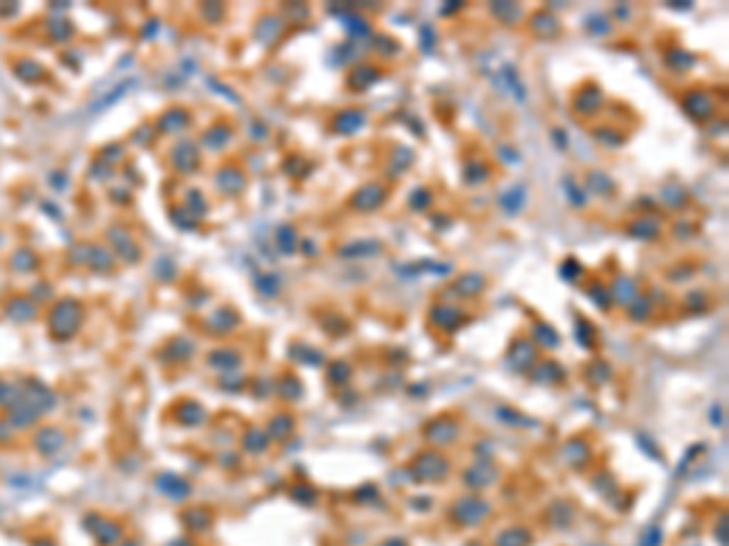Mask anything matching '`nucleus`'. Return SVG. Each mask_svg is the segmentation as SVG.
I'll return each instance as SVG.
<instances>
[{"label":"nucleus","instance_id":"f257e3e1","mask_svg":"<svg viewBox=\"0 0 729 546\" xmlns=\"http://www.w3.org/2000/svg\"><path fill=\"white\" fill-rule=\"evenodd\" d=\"M413 471L418 474L421 481H440L443 476L450 471V464L443 459V454L438 452H425L416 459Z\"/></svg>","mask_w":729,"mask_h":546},{"label":"nucleus","instance_id":"f03ea898","mask_svg":"<svg viewBox=\"0 0 729 546\" xmlns=\"http://www.w3.org/2000/svg\"><path fill=\"white\" fill-rule=\"evenodd\" d=\"M452 515L460 525H477V522H482L484 517L489 515V503L477 500V498H462L455 505Z\"/></svg>","mask_w":729,"mask_h":546},{"label":"nucleus","instance_id":"7ed1b4c3","mask_svg":"<svg viewBox=\"0 0 729 546\" xmlns=\"http://www.w3.org/2000/svg\"><path fill=\"white\" fill-rule=\"evenodd\" d=\"M384 197H386V190H384V187L377 185V182H372V185L362 187V190H357L355 195H352L350 207H352V209H357V212H374L377 207H382Z\"/></svg>","mask_w":729,"mask_h":546},{"label":"nucleus","instance_id":"20e7f679","mask_svg":"<svg viewBox=\"0 0 729 546\" xmlns=\"http://www.w3.org/2000/svg\"><path fill=\"white\" fill-rule=\"evenodd\" d=\"M683 107H686L688 115H693L696 119H705L715 112V100L705 90H693V93H688L683 98Z\"/></svg>","mask_w":729,"mask_h":546},{"label":"nucleus","instance_id":"39448f33","mask_svg":"<svg viewBox=\"0 0 729 546\" xmlns=\"http://www.w3.org/2000/svg\"><path fill=\"white\" fill-rule=\"evenodd\" d=\"M425 437L438 442V445H447V442H452L455 437H457V425L447 418H440L425 428Z\"/></svg>","mask_w":729,"mask_h":546},{"label":"nucleus","instance_id":"423d86ee","mask_svg":"<svg viewBox=\"0 0 729 546\" xmlns=\"http://www.w3.org/2000/svg\"><path fill=\"white\" fill-rule=\"evenodd\" d=\"M364 124V112L362 110H345L340 115H335L333 119V132L338 134H355Z\"/></svg>","mask_w":729,"mask_h":546},{"label":"nucleus","instance_id":"0eeeda50","mask_svg":"<svg viewBox=\"0 0 729 546\" xmlns=\"http://www.w3.org/2000/svg\"><path fill=\"white\" fill-rule=\"evenodd\" d=\"M379 76H382V71H379L377 66L362 64V66L352 68V73L348 76V85H350L352 90H364V88H369L372 83H377Z\"/></svg>","mask_w":729,"mask_h":546},{"label":"nucleus","instance_id":"6e6552de","mask_svg":"<svg viewBox=\"0 0 729 546\" xmlns=\"http://www.w3.org/2000/svg\"><path fill=\"white\" fill-rule=\"evenodd\" d=\"M494 481H496V471H494L491 466H486V464L472 466V469L464 474V483L469 488H474V491H482V488L491 486Z\"/></svg>","mask_w":729,"mask_h":546},{"label":"nucleus","instance_id":"1a4fd4ad","mask_svg":"<svg viewBox=\"0 0 729 546\" xmlns=\"http://www.w3.org/2000/svg\"><path fill=\"white\" fill-rule=\"evenodd\" d=\"M601 105H603V93L598 90V85L591 83L581 90V95L577 100V112H581V115H594Z\"/></svg>","mask_w":729,"mask_h":546},{"label":"nucleus","instance_id":"9d476101","mask_svg":"<svg viewBox=\"0 0 729 546\" xmlns=\"http://www.w3.org/2000/svg\"><path fill=\"white\" fill-rule=\"evenodd\" d=\"M530 30L538 34V37H545V39H552V37H557L560 34V22H557V17H552L550 13H538V15H533V20H530Z\"/></svg>","mask_w":729,"mask_h":546},{"label":"nucleus","instance_id":"9b49d317","mask_svg":"<svg viewBox=\"0 0 729 546\" xmlns=\"http://www.w3.org/2000/svg\"><path fill=\"white\" fill-rule=\"evenodd\" d=\"M382 248L384 246L379 241H355L340 250V255L343 258H372V255L382 253Z\"/></svg>","mask_w":729,"mask_h":546},{"label":"nucleus","instance_id":"f8f14e48","mask_svg":"<svg viewBox=\"0 0 729 546\" xmlns=\"http://www.w3.org/2000/svg\"><path fill=\"white\" fill-rule=\"evenodd\" d=\"M533 360H535V348L530 343H525V340H518L508 355V362L518 369H528L533 364Z\"/></svg>","mask_w":729,"mask_h":546},{"label":"nucleus","instance_id":"ddd939ff","mask_svg":"<svg viewBox=\"0 0 729 546\" xmlns=\"http://www.w3.org/2000/svg\"><path fill=\"white\" fill-rule=\"evenodd\" d=\"M630 233L637 238H647V241H652V238L659 236V221L654 219V216H642V219H637L635 224L630 226Z\"/></svg>","mask_w":729,"mask_h":546},{"label":"nucleus","instance_id":"4468645a","mask_svg":"<svg viewBox=\"0 0 729 546\" xmlns=\"http://www.w3.org/2000/svg\"><path fill=\"white\" fill-rule=\"evenodd\" d=\"M440 309V314H435V311H430V318H433V323H438L440 328H445V331H455V328L460 326V321H462V316H460V311H455L452 306H438Z\"/></svg>","mask_w":729,"mask_h":546},{"label":"nucleus","instance_id":"2eb2a0df","mask_svg":"<svg viewBox=\"0 0 729 546\" xmlns=\"http://www.w3.org/2000/svg\"><path fill=\"white\" fill-rule=\"evenodd\" d=\"M484 277L482 275H477V272H472V275H462L457 282H455V289L457 292H462V297H477V294L484 289Z\"/></svg>","mask_w":729,"mask_h":546},{"label":"nucleus","instance_id":"dca6fc26","mask_svg":"<svg viewBox=\"0 0 729 546\" xmlns=\"http://www.w3.org/2000/svg\"><path fill=\"white\" fill-rule=\"evenodd\" d=\"M530 544V534L521 527H513V530L503 532L499 537V546H528Z\"/></svg>","mask_w":729,"mask_h":546},{"label":"nucleus","instance_id":"f3484780","mask_svg":"<svg viewBox=\"0 0 729 546\" xmlns=\"http://www.w3.org/2000/svg\"><path fill=\"white\" fill-rule=\"evenodd\" d=\"M523 202H525V190H523V187H513V190L506 192L503 199H501L503 209H506V212H511V214H516L518 209L523 207Z\"/></svg>","mask_w":729,"mask_h":546},{"label":"nucleus","instance_id":"a211bd4d","mask_svg":"<svg viewBox=\"0 0 729 546\" xmlns=\"http://www.w3.org/2000/svg\"><path fill=\"white\" fill-rule=\"evenodd\" d=\"M494 13H501V20L503 22H508V25H516L518 22V17L523 15V10H521V5H516V3H496L494 5Z\"/></svg>","mask_w":729,"mask_h":546},{"label":"nucleus","instance_id":"6ab92c4d","mask_svg":"<svg viewBox=\"0 0 729 546\" xmlns=\"http://www.w3.org/2000/svg\"><path fill=\"white\" fill-rule=\"evenodd\" d=\"M693 64H696L693 56L686 54V51H681V49H676L674 54H669V66L671 68H683V71H686V68H691Z\"/></svg>","mask_w":729,"mask_h":546},{"label":"nucleus","instance_id":"aec40b11","mask_svg":"<svg viewBox=\"0 0 729 546\" xmlns=\"http://www.w3.org/2000/svg\"><path fill=\"white\" fill-rule=\"evenodd\" d=\"M294 236H297V233H294L292 226H282V229H280V236H277V241H280V246H282L284 253H292V250H294Z\"/></svg>","mask_w":729,"mask_h":546},{"label":"nucleus","instance_id":"412c9836","mask_svg":"<svg viewBox=\"0 0 729 546\" xmlns=\"http://www.w3.org/2000/svg\"><path fill=\"white\" fill-rule=\"evenodd\" d=\"M467 182H482V180H486V175H489V170L479 166V163H469V168H467Z\"/></svg>","mask_w":729,"mask_h":546},{"label":"nucleus","instance_id":"4be33fe9","mask_svg":"<svg viewBox=\"0 0 729 546\" xmlns=\"http://www.w3.org/2000/svg\"><path fill=\"white\" fill-rule=\"evenodd\" d=\"M345 20H348V22H345V27H348L352 34H367L369 32L367 22H364L362 17H352L350 15V17H345Z\"/></svg>","mask_w":729,"mask_h":546},{"label":"nucleus","instance_id":"5701e85b","mask_svg":"<svg viewBox=\"0 0 729 546\" xmlns=\"http://www.w3.org/2000/svg\"><path fill=\"white\" fill-rule=\"evenodd\" d=\"M552 333H555V331H552L550 326H542V323L538 326V338H540V340H547V343H545L547 348H555V345L560 343V338H557V335H552Z\"/></svg>","mask_w":729,"mask_h":546},{"label":"nucleus","instance_id":"b1692460","mask_svg":"<svg viewBox=\"0 0 729 546\" xmlns=\"http://www.w3.org/2000/svg\"><path fill=\"white\" fill-rule=\"evenodd\" d=\"M564 187H567V192H569V195H572V202H574V204H584V202H586L584 192L579 190V187H577V182H574L572 178H567V180H564Z\"/></svg>","mask_w":729,"mask_h":546},{"label":"nucleus","instance_id":"393cba45","mask_svg":"<svg viewBox=\"0 0 729 546\" xmlns=\"http://www.w3.org/2000/svg\"><path fill=\"white\" fill-rule=\"evenodd\" d=\"M659 544H662V532H659L657 527H649L645 537H642L640 546H659Z\"/></svg>","mask_w":729,"mask_h":546},{"label":"nucleus","instance_id":"a878e982","mask_svg":"<svg viewBox=\"0 0 729 546\" xmlns=\"http://www.w3.org/2000/svg\"><path fill=\"white\" fill-rule=\"evenodd\" d=\"M598 136H601V139H598V141H601V144H603V141H606L608 146H620V144H623V141H625V136L615 134V132H611V129H601V132H598Z\"/></svg>","mask_w":729,"mask_h":546},{"label":"nucleus","instance_id":"bb28decb","mask_svg":"<svg viewBox=\"0 0 729 546\" xmlns=\"http://www.w3.org/2000/svg\"><path fill=\"white\" fill-rule=\"evenodd\" d=\"M579 275H581V267L577 265V260H567V263L562 265V277H567V280H577Z\"/></svg>","mask_w":729,"mask_h":546},{"label":"nucleus","instance_id":"cd10ccee","mask_svg":"<svg viewBox=\"0 0 729 546\" xmlns=\"http://www.w3.org/2000/svg\"><path fill=\"white\" fill-rule=\"evenodd\" d=\"M425 204H430V192L418 190V192H416V195L411 197V207H413V209H423Z\"/></svg>","mask_w":729,"mask_h":546},{"label":"nucleus","instance_id":"c85d7f7f","mask_svg":"<svg viewBox=\"0 0 729 546\" xmlns=\"http://www.w3.org/2000/svg\"><path fill=\"white\" fill-rule=\"evenodd\" d=\"M333 372H348V367H345L343 362H338V364H333ZM331 379H333V381H338V384H340V381H345L348 377H345V374H333Z\"/></svg>","mask_w":729,"mask_h":546},{"label":"nucleus","instance_id":"c756f323","mask_svg":"<svg viewBox=\"0 0 729 546\" xmlns=\"http://www.w3.org/2000/svg\"><path fill=\"white\" fill-rule=\"evenodd\" d=\"M555 136H557V144H560V146H567V134H564V132H560V129H557Z\"/></svg>","mask_w":729,"mask_h":546}]
</instances>
